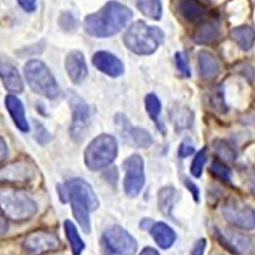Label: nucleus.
Returning <instances> with one entry per match:
<instances>
[{
    "label": "nucleus",
    "mask_w": 255,
    "mask_h": 255,
    "mask_svg": "<svg viewBox=\"0 0 255 255\" xmlns=\"http://www.w3.org/2000/svg\"><path fill=\"white\" fill-rule=\"evenodd\" d=\"M66 71L75 84H81L88 75V68L84 54L79 50L71 51L66 58Z\"/></svg>",
    "instance_id": "nucleus-17"
},
{
    "label": "nucleus",
    "mask_w": 255,
    "mask_h": 255,
    "mask_svg": "<svg viewBox=\"0 0 255 255\" xmlns=\"http://www.w3.org/2000/svg\"><path fill=\"white\" fill-rule=\"evenodd\" d=\"M145 106H146V111L149 115L150 119L152 121H154L158 126L159 129L161 130V124L159 123V116H160V112H161V102L159 100V98L153 94L150 93L148 94L145 98Z\"/></svg>",
    "instance_id": "nucleus-28"
},
{
    "label": "nucleus",
    "mask_w": 255,
    "mask_h": 255,
    "mask_svg": "<svg viewBox=\"0 0 255 255\" xmlns=\"http://www.w3.org/2000/svg\"><path fill=\"white\" fill-rule=\"evenodd\" d=\"M217 255H220V254H217Z\"/></svg>",
    "instance_id": "nucleus-45"
},
{
    "label": "nucleus",
    "mask_w": 255,
    "mask_h": 255,
    "mask_svg": "<svg viewBox=\"0 0 255 255\" xmlns=\"http://www.w3.org/2000/svg\"><path fill=\"white\" fill-rule=\"evenodd\" d=\"M69 102L73 115L70 134L75 142H81L86 137L88 131L90 117L89 108L86 102L73 91L69 93Z\"/></svg>",
    "instance_id": "nucleus-9"
},
{
    "label": "nucleus",
    "mask_w": 255,
    "mask_h": 255,
    "mask_svg": "<svg viewBox=\"0 0 255 255\" xmlns=\"http://www.w3.org/2000/svg\"><path fill=\"white\" fill-rule=\"evenodd\" d=\"M125 171L124 189L129 197H136L140 194L145 184L144 160L139 154H134L123 162Z\"/></svg>",
    "instance_id": "nucleus-8"
},
{
    "label": "nucleus",
    "mask_w": 255,
    "mask_h": 255,
    "mask_svg": "<svg viewBox=\"0 0 255 255\" xmlns=\"http://www.w3.org/2000/svg\"><path fill=\"white\" fill-rule=\"evenodd\" d=\"M185 185L188 188V190L192 194L194 200L196 202H199V198H200V193H199V188L196 186V184H194L190 179H185Z\"/></svg>",
    "instance_id": "nucleus-38"
},
{
    "label": "nucleus",
    "mask_w": 255,
    "mask_h": 255,
    "mask_svg": "<svg viewBox=\"0 0 255 255\" xmlns=\"http://www.w3.org/2000/svg\"><path fill=\"white\" fill-rule=\"evenodd\" d=\"M207 160V148L204 147L196 154L192 164H191V174L195 178H200L203 172V166Z\"/></svg>",
    "instance_id": "nucleus-30"
},
{
    "label": "nucleus",
    "mask_w": 255,
    "mask_h": 255,
    "mask_svg": "<svg viewBox=\"0 0 255 255\" xmlns=\"http://www.w3.org/2000/svg\"><path fill=\"white\" fill-rule=\"evenodd\" d=\"M176 63H177L178 70L181 72L182 75H184L186 78H189L191 76L190 67L188 65V59L184 52H178L176 54Z\"/></svg>",
    "instance_id": "nucleus-35"
},
{
    "label": "nucleus",
    "mask_w": 255,
    "mask_h": 255,
    "mask_svg": "<svg viewBox=\"0 0 255 255\" xmlns=\"http://www.w3.org/2000/svg\"><path fill=\"white\" fill-rule=\"evenodd\" d=\"M195 151V148L194 146L190 143V141L186 140L184 141L181 145H180V148H179V155L180 157L182 158H186L190 155H192Z\"/></svg>",
    "instance_id": "nucleus-36"
},
{
    "label": "nucleus",
    "mask_w": 255,
    "mask_h": 255,
    "mask_svg": "<svg viewBox=\"0 0 255 255\" xmlns=\"http://www.w3.org/2000/svg\"><path fill=\"white\" fill-rule=\"evenodd\" d=\"M232 37L241 49L247 51L253 46L255 40V33L252 28L242 26L232 31Z\"/></svg>",
    "instance_id": "nucleus-24"
},
{
    "label": "nucleus",
    "mask_w": 255,
    "mask_h": 255,
    "mask_svg": "<svg viewBox=\"0 0 255 255\" xmlns=\"http://www.w3.org/2000/svg\"><path fill=\"white\" fill-rule=\"evenodd\" d=\"M0 210L13 222H25L37 212L36 202L20 190L0 189Z\"/></svg>",
    "instance_id": "nucleus-4"
},
{
    "label": "nucleus",
    "mask_w": 255,
    "mask_h": 255,
    "mask_svg": "<svg viewBox=\"0 0 255 255\" xmlns=\"http://www.w3.org/2000/svg\"><path fill=\"white\" fill-rule=\"evenodd\" d=\"M125 46L138 55L154 53L164 41V33L154 26L139 20L127 30L123 37Z\"/></svg>",
    "instance_id": "nucleus-3"
},
{
    "label": "nucleus",
    "mask_w": 255,
    "mask_h": 255,
    "mask_svg": "<svg viewBox=\"0 0 255 255\" xmlns=\"http://www.w3.org/2000/svg\"><path fill=\"white\" fill-rule=\"evenodd\" d=\"M34 123H35V132H36L35 137L37 142L41 145H45L49 143L51 140V136L48 133V131L45 129V127L38 121H34Z\"/></svg>",
    "instance_id": "nucleus-33"
},
{
    "label": "nucleus",
    "mask_w": 255,
    "mask_h": 255,
    "mask_svg": "<svg viewBox=\"0 0 255 255\" xmlns=\"http://www.w3.org/2000/svg\"><path fill=\"white\" fill-rule=\"evenodd\" d=\"M36 176V166L29 160H18L0 169V182L29 183Z\"/></svg>",
    "instance_id": "nucleus-12"
},
{
    "label": "nucleus",
    "mask_w": 255,
    "mask_h": 255,
    "mask_svg": "<svg viewBox=\"0 0 255 255\" xmlns=\"http://www.w3.org/2000/svg\"><path fill=\"white\" fill-rule=\"evenodd\" d=\"M210 102L212 108H214L216 111H218L221 114H225L228 111V106L225 102L224 95L222 94V91H216V93L212 94L210 98Z\"/></svg>",
    "instance_id": "nucleus-34"
},
{
    "label": "nucleus",
    "mask_w": 255,
    "mask_h": 255,
    "mask_svg": "<svg viewBox=\"0 0 255 255\" xmlns=\"http://www.w3.org/2000/svg\"><path fill=\"white\" fill-rule=\"evenodd\" d=\"M171 117L178 130L188 129L192 125L194 119L193 113L187 106L182 104H177L174 106L171 111Z\"/></svg>",
    "instance_id": "nucleus-23"
},
{
    "label": "nucleus",
    "mask_w": 255,
    "mask_h": 255,
    "mask_svg": "<svg viewBox=\"0 0 255 255\" xmlns=\"http://www.w3.org/2000/svg\"><path fill=\"white\" fill-rule=\"evenodd\" d=\"M206 240L204 238H200L193 245L192 250H191V255H203L206 248Z\"/></svg>",
    "instance_id": "nucleus-37"
},
{
    "label": "nucleus",
    "mask_w": 255,
    "mask_h": 255,
    "mask_svg": "<svg viewBox=\"0 0 255 255\" xmlns=\"http://www.w3.org/2000/svg\"><path fill=\"white\" fill-rule=\"evenodd\" d=\"M177 9L180 15L189 23H197L206 14V7L198 0H179Z\"/></svg>",
    "instance_id": "nucleus-19"
},
{
    "label": "nucleus",
    "mask_w": 255,
    "mask_h": 255,
    "mask_svg": "<svg viewBox=\"0 0 255 255\" xmlns=\"http://www.w3.org/2000/svg\"><path fill=\"white\" fill-rule=\"evenodd\" d=\"M5 105L17 129L23 133H28L30 131V126L26 119L23 102L14 95H7L5 99Z\"/></svg>",
    "instance_id": "nucleus-18"
},
{
    "label": "nucleus",
    "mask_w": 255,
    "mask_h": 255,
    "mask_svg": "<svg viewBox=\"0 0 255 255\" xmlns=\"http://www.w3.org/2000/svg\"><path fill=\"white\" fill-rule=\"evenodd\" d=\"M210 169L214 175H216L218 178L225 182H230L231 180V169L225 165L222 161L216 159L211 162Z\"/></svg>",
    "instance_id": "nucleus-31"
},
{
    "label": "nucleus",
    "mask_w": 255,
    "mask_h": 255,
    "mask_svg": "<svg viewBox=\"0 0 255 255\" xmlns=\"http://www.w3.org/2000/svg\"><path fill=\"white\" fill-rule=\"evenodd\" d=\"M216 234L221 241L231 252L235 254L249 252L253 245L252 242L242 234L230 232L229 230H216Z\"/></svg>",
    "instance_id": "nucleus-16"
},
{
    "label": "nucleus",
    "mask_w": 255,
    "mask_h": 255,
    "mask_svg": "<svg viewBox=\"0 0 255 255\" xmlns=\"http://www.w3.org/2000/svg\"><path fill=\"white\" fill-rule=\"evenodd\" d=\"M176 196V189L172 186H166L160 189L158 192V207L163 216L171 217L174 208V201Z\"/></svg>",
    "instance_id": "nucleus-25"
},
{
    "label": "nucleus",
    "mask_w": 255,
    "mask_h": 255,
    "mask_svg": "<svg viewBox=\"0 0 255 255\" xmlns=\"http://www.w3.org/2000/svg\"><path fill=\"white\" fill-rule=\"evenodd\" d=\"M199 72L202 78L212 79L220 73V63L216 56L208 51H200L198 54Z\"/></svg>",
    "instance_id": "nucleus-22"
},
{
    "label": "nucleus",
    "mask_w": 255,
    "mask_h": 255,
    "mask_svg": "<svg viewBox=\"0 0 255 255\" xmlns=\"http://www.w3.org/2000/svg\"><path fill=\"white\" fill-rule=\"evenodd\" d=\"M8 156V147L2 137H0V163H2Z\"/></svg>",
    "instance_id": "nucleus-40"
},
{
    "label": "nucleus",
    "mask_w": 255,
    "mask_h": 255,
    "mask_svg": "<svg viewBox=\"0 0 255 255\" xmlns=\"http://www.w3.org/2000/svg\"><path fill=\"white\" fill-rule=\"evenodd\" d=\"M138 9L147 17L159 20L162 16L160 0H135Z\"/></svg>",
    "instance_id": "nucleus-26"
},
{
    "label": "nucleus",
    "mask_w": 255,
    "mask_h": 255,
    "mask_svg": "<svg viewBox=\"0 0 255 255\" xmlns=\"http://www.w3.org/2000/svg\"><path fill=\"white\" fill-rule=\"evenodd\" d=\"M103 244L114 254L134 255L138 243L131 234L120 226H113L103 234Z\"/></svg>",
    "instance_id": "nucleus-7"
},
{
    "label": "nucleus",
    "mask_w": 255,
    "mask_h": 255,
    "mask_svg": "<svg viewBox=\"0 0 255 255\" xmlns=\"http://www.w3.org/2000/svg\"><path fill=\"white\" fill-rule=\"evenodd\" d=\"M37 0H17L19 6L27 12H34L37 8Z\"/></svg>",
    "instance_id": "nucleus-39"
},
{
    "label": "nucleus",
    "mask_w": 255,
    "mask_h": 255,
    "mask_svg": "<svg viewBox=\"0 0 255 255\" xmlns=\"http://www.w3.org/2000/svg\"><path fill=\"white\" fill-rule=\"evenodd\" d=\"M115 121L116 124L122 128V132L125 134V137L130 138L138 147L148 148L153 144V138L149 132H147L143 128L133 127L125 115H116Z\"/></svg>",
    "instance_id": "nucleus-13"
},
{
    "label": "nucleus",
    "mask_w": 255,
    "mask_h": 255,
    "mask_svg": "<svg viewBox=\"0 0 255 255\" xmlns=\"http://www.w3.org/2000/svg\"><path fill=\"white\" fill-rule=\"evenodd\" d=\"M8 230V223L5 216H2V212L0 210V235H3Z\"/></svg>",
    "instance_id": "nucleus-41"
},
{
    "label": "nucleus",
    "mask_w": 255,
    "mask_h": 255,
    "mask_svg": "<svg viewBox=\"0 0 255 255\" xmlns=\"http://www.w3.org/2000/svg\"><path fill=\"white\" fill-rule=\"evenodd\" d=\"M23 247L32 255H41L58 250L60 247V240L51 232L35 231L25 238Z\"/></svg>",
    "instance_id": "nucleus-11"
},
{
    "label": "nucleus",
    "mask_w": 255,
    "mask_h": 255,
    "mask_svg": "<svg viewBox=\"0 0 255 255\" xmlns=\"http://www.w3.org/2000/svg\"><path fill=\"white\" fill-rule=\"evenodd\" d=\"M58 24L59 27L65 30L66 32L74 31L77 27V22L75 16L71 12H63L60 14L58 18Z\"/></svg>",
    "instance_id": "nucleus-32"
},
{
    "label": "nucleus",
    "mask_w": 255,
    "mask_h": 255,
    "mask_svg": "<svg viewBox=\"0 0 255 255\" xmlns=\"http://www.w3.org/2000/svg\"><path fill=\"white\" fill-rule=\"evenodd\" d=\"M58 193L63 202L71 201L74 217L84 232L89 233L90 212L99 206L92 187L82 179H72L58 187Z\"/></svg>",
    "instance_id": "nucleus-2"
},
{
    "label": "nucleus",
    "mask_w": 255,
    "mask_h": 255,
    "mask_svg": "<svg viewBox=\"0 0 255 255\" xmlns=\"http://www.w3.org/2000/svg\"><path fill=\"white\" fill-rule=\"evenodd\" d=\"M65 231L68 240L70 241L71 248L74 255H81L83 249L85 248V244L82 241L79 233L76 229V226L71 221L65 222Z\"/></svg>",
    "instance_id": "nucleus-27"
},
{
    "label": "nucleus",
    "mask_w": 255,
    "mask_h": 255,
    "mask_svg": "<svg viewBox=\"0 0 255 255\" xmlns=\"http://www.w3.org/2000/svg\"><path fill=\"white\" fill-rule=\"evenodd\" d=\"M139 255H160L159 252L152 247H145Z\"/></svg>",
    "instance_id": "nucleus-42"
},
{
    "label": "nucleus",
    "mask_w": 255,
    "mask_h": 255,
    "mask_svg": "<svg viewBox=\"0 0 255 255\" xmlns=\"http://www.w3.org/2000/svg\"><path fill=\"white\" fill-rule=\"evenodd\" d=\"M154 225L153 221L152 220H149V219H144L141 224H140V227L143 229V230H150L152 228V226Z\"/></svg>",
    "instance_id": "nucleus-43"
},
{
    "label": "nucleus",
    "mask_w": 255,
    "mask_h": 255,
    "mask_svg": "<svg viewBox=\"0 0 255 255\" xmlns=\"http://www.w3.org/2000/svg\"><path fill=\"white\" fill-rule=\"evenodd\" d=\"M24 73L30 88L37 94L48 99H55L59 96L60 88L44 62L38 59L28 61Z\"/></svg>",
    "instance_id": "nucleus-5"
},
{
    "label": "nucleus",
    "mask_w": 255,
    "mask_h": 255,
    "mask_svg": "<svg viewBox=\"0 0 255 255\" xmlns=\"http://www.w3.org/2000/svg\"><path fill=\"white\" fill-rule=\"evenodd\" d=\"M92 63L98 71L112 78H117L124 74L123 62L111 52H96L92 57Z\"/></svg>",
    "instance_id": "nucleus-15"
},
{
    "label": "nucleus",
    "mask_w": 255,
    "mask_h": 255,
    "mask_svg": "<svg viewBox=\"0 0 255 255\" xmlns=\"http://www.w3.org/2000/svg\"><path fill=\"white\" fill-rule=\"evenodd\" d=\"M225 219L237 228L252 230L255 228V209L236 199H230L223 206Z\"/></svg>",
    "instance_id": "nucleus-10"
},
{
    "label": "nucleus",
    "mask_w": 255,
    "mask_h": 255,
    "mask_svg": "<svg viewBox=\"0 0 255 255\" xmlns=\"http://www.w3.org/2000/svg\"><path fill=\"white\" fill-rule=\"evenodd\" d=\"M0 78L9 92L22 93L24 82L18 70L4 54L0 53Z\"/></svg>",
    "instance_id": "nucleus-14"
},
{
    "label": "nucleus",
    "mask_w": 255,
    "mask_h": 255,
    "mask_svg": "<svg viewBox=\"0 0 255 255\" xmlns=\"http://www.w3.org/2000/svg\"><path fill=\"white\" fill-rule=\"evenodd\" d=\"M118 155V143L108 134L96 137L86 148L84 159L86 166L91 171H100L111 165Z\"/></svg>",
    "instance_id": "nucleus-6"
},
{
    "label": "nucleus",
    "mask_w": 255,
    "mask_h": 255,
    "mask_svg": "<svg viewBox=\"0 0 255 255\" xmlns=\"http://www.w3.org/2000/svg\"><path fill=\"white\" fill-rule=\"evenodd\" d=\"M220 33V25L218 23H205L195 30L193 40L199 45L211 44L218 40Z\"/></svg>",
    "instance_id": "nucleus-21"
},
{
    "label": "nucleus",
    "mask_w": 255,
    "mask_h": 255,
    "mask_svg": "<svg viewBox=\"0 0 255 255\" xmlns=\"http://www.w3.org/2000/svg\"><path fill=\"white\" fill-rule=\"evenodd\" d=\"M214 148L217 153L226 161H234L236 159L237 153L235 148H234L229 142L226 140H216L214 142Z\"/></svg>",
    "instance_id": "nucleus-29"
},
{
    "label": "nucleus",
    "mask_w": 255,
    "mask_h": 255,
    "mask_svg": "<svg viewBox=\"0 0 255 255\" xmlns=\"http://www.w3.org/2000/svg\"><path fill=\"white\" fill-rule=\"evenodd\" d=\"M133 17L132 10L126 5L111 1L100 10L85 18L84 29L95 38H110L120 33Z\"/></svg>",
    "instance_id": "nucleus-1"
},
{
    "label": "nucleus",
    "mask_w": 255,
    "mask_h": 255,
    "mask_svg": "<svg viewBox=\"0 0 255 255\" xmlns=\"http://www.w3.org/2000/svg\"><path fill=\"white\" fill-rule=\"evenodd\" d=\"M150 233L157 245L163 249L172 247L176 241V233L165 223H155L150 229Z\"/></svg>",
    "instance_id": "nucleus-20"
},
{
    "label": "nucleus",
    "mask_w": 255,
    "mask_h": 255,
    "mask_svg": "<svg viewBox=\"0 0 255 255\" xmlns=\"http://www.w3.org/2000/svg\"><path fill=\"white\" fill-rule=\"evenodd\" d=\"M251 189H252V192H253V194L255 195V178L253 179V181H252V187H251Z\"/></svg>",
    "instance_id": "nucleus-44"
}]
</instances>
